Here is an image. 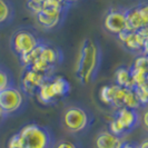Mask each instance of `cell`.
I'll use <instances>...</instances> for the list:
<instances>
[{
  "mask_svg": "<svg viewBox=\"0 0 148 148\" xmlns=\"http://www.w3.org/2000/svg\"><path fill=\"white\" fill-rule=\"evenodd\" d=\"M123 139L109 133L108 130L101 132L95 138V148H120Z\"/></svg>",
  "mask_w": 148,
  "mask_h": 148,
  "instance_id": "obj_11",
  "label": "cell"
},
{
  "mask_svg": "<svg viewBox=\"0 0 148 148\" xmlns=\"http://www.w3.org/2000/svg\"><path fill=\"white\" fill-rule=\"evenodd\" d=\"M115 85L127 89H133L134 85L129 67H120L115 73Z\"/></svg>",
  "mask_w": 148,
  "mask_h": 148,
  "instance_id": "obj_13",
  "label": "cell"
},
{
  "mask_svg": "<svg viewBox=\"0 0 148 148\" xmlns=\"http://www.w3.org/2000/svg\"><path fill=\"white\" fill-rule=\"evenodd\" d=\"M130 67L133 68H138V69H144L148 70V57L147 55H139L134 60L133 65Z\"/></svg>",
  "mask_w": 148,
  "mask_h": 148,
  "instance_id": "obj_21",
  "label": "cell"
},
{
  "mask_svg": "<svg viewBox=\"0 0 148 148\" xmlns=\"http://www.w3.org/2000/svg\"><path fill=\"white\" fill-rule=\"evenodd\" d=\"M39 58L44 60L45 62L47 65H49L51 68L56 69V67L62 62L64 55L59 48L53 47L48 42H45L42 46V49H41V52L39 55Z\"/></svg>",
  "mask_w": 148,
  "mask_h": 148,
  "instance_id": "obj_9",
  "label": "cell"
},
{
  "mask_svg": "<svg viewBox=\"0 0 148 148\" xmlns=\"http://www.w3.org/2000/svg\"><path fill=\"white\" fill-rule=\"evenodd\" d=\"M104 28L111 35H118L126 29L125 8L110 9L104 19Z\"/></svg>",
  "mask_w": 148,
  "mask_h": 148,
  "instance_id": "obj_8",
  "label": "cell"
},
{
  "mask_svg": "<svg viewBox=\"0 0 148 148\" xmlns=\"http://www.w3.org/2000/svg\"><path fill=\"white\" fill-rule=\"evenodd\" d=\"M136 9L140 16L141 20L144 21L146 26H148V5L147 3H140V5L136 6Z\"/></svg>",
  "mask_w": 148,
  "mask_h": 148,
  "instance_id": "obj_22",
  "label": "cell"
},
{
  "mask_svg": "<svg viewBox=\"0 0 148 148\" xmlns=\"http://www.w3.org/2000/svg\"><path fill=\"white\" fill-rule=\"evenodd\" d=\"M65 3H67V5H69V6H71L74 2H76V1H78V0H62Z\"/></svg>",
  "mask_w": 148,
  "mask_h": 148,
  "instance_id": "obj_29",
  "label": "cell"
},
{
  "mask_svg": "<svg viewBox=\"0 0 148 148\" xmlns=\"http://www.w3.org/2000/svg\"><path fill=\"white\" fill-rule=\"evenodd\" d=\"M49 80H50L52 91H53V94H55V96H56L58 101L64 99V98H66L69 95L71 88H70L69 82L65 77L52 75V76L49 77Z\"/></svg>",
  "mask_w": 148,
  "mask_h": 148,
  "instance_id": "obj_10",
  "label": "cell"
},
{
  "mask_svg": "<svg viewBox=\"0 0 148 148\" xmlns=\"http://www.w3.org/2000/svg\"><path fill=\"white\" fill-rule=\"evenodd\" d=\"M23 148H53L55 137L49 128L36 123L27 124L18 132Z\"/></svg>",
  "mask_w": 148,
  "mask_h": 148,
  "instance_id": "obj_2",
  "label": "cell"
},
{
  "mask_svg": "<svg viewBox=\"0 0 148 148\" xmlns=\"http://www.w3.org/2000/svg\"><path fill=\"white\" fill-rule=\"evenodd\" d=\"M112 118L116 119L120 124V126L123 127L125 136L132 133L140 123V115H139L138 109H132L127 107L115 109Z\"/></svg>",
  "mask_w": 148,
  "mask_h": 148,
  "instance_id": "obj_6",
  "label": "cell"
},
{
  "mask_svg": "<svg viewBox=\"0 0 148 148\" xmlns=\"http://www.w3.org/2000/svg\"><path fill=\"white\" fill-rule=\"evenodd\" d=\"M49 76H46L44 74H40L37 71L31 70L30 68L26 67L22 68L21 75V90L26 96H34L36 95L38 88L40 85L48 78Z\"/></svg>",
  "mask_w": 148,
  "mask_h": 148,
  "instance_id": "obj_7",
  "label": "cell"
},
{
  "mask_svg": "<svg viewBox=\"0 0 148 148\" xmlns=\"http://www.w3.org/2000/svg\"><path fill=\"white\" fill-rule=\"evenodd\" d=\"M123 107L132 108V109H139L141 107L138 98L134 94L133 89H127L126 90V94H125V97H124Z\"/></svg>",
  "mask_w": 148,
  "mask_h": 148,
  "instance_id": "obj_19",
  "label": "cell"
},
{
  "mask_svg": "<svg viewBox=\"0 0 148 148\" xmlns=\"http://www.w3.org/2000/svg\"><path fill=\"white\" fill-rule=\"evenodd\" d=\"M14 86L16 85L11 71L7 67L0 65V91L10 88V87H14Z\"/></svg>",
  "mask_w": 148,
  "mask_h": 148,
  "instance_id": "obj_15",
  "label": "cell"
},
{
  "mask_svg": "<svg viewBox=\"0 0 148 148\" xmlns=\"http://www.w3.org/2000/svg\"><path fill=\"white\" fill-rule=\"evenodd\" d=\"M115 87H116V85H107V86H103L101 87L100 91H99V98H100L101 103H104L105 105L111 107Z\"/></svg>",
  "mask_w": 148,
  "mask_h": 148,
  "instance_id": "obj_20",
  "label": "cell"
},
{
  "mask_svg": "<svg viewBox=\"0 0 148 148\" xmlns=\"http://www.w3.org/2000/svg\"><path fill=\"white\" fill-rule=\"evenodd\" d=\"M129 70H130V76H132V80H133L134 85L147 84L148 70L133 68V67H129Z\"/></svg>",
  "mask_w": 148,
  "mask_h": 148,
  "instance_id": "obj_18",
  "label": "cell"
},
{
  "mask_svg": "<svg viewBox=\"0 0 148 148\" xmlns=\"http://www.w3.org/2000/svg\"><path fill=\"white\" fill-rule=\"evenodd\" d=\"M53 148H78V147H77V145H75L74 143H71V141L62 140L60 141V143H58Z\"/></svg>",
  "mask_w": 148,
  "mask_h": 148,
  "instance_id": "obj_24",
  "label": "cell"
},
{
  "mask_svg": "<svg viewBox=\"0 0 148 148\" xmlns=\"http://www.w3.org/2000/svg\"><path fill=\"white\" fill-rule=\"evenodd\" d=\"M26 105V95L16 86L0 91V108L6 115H16L23 110Z\"/></svg>",
  "mask_w": 148,
  "mask_h": 148,
  "instance_id": "obj_5",
  "label": "cell"
},
{
  "mask_svg": "<svg viewBox=\"0 0 148 148\" xmlns=\"http://www.w3.org/2000/svg\"><path fill=\"white\" fill-rule=\"evenodd\" d=\"M134 94L138 98L141 107L146 108L148 103V86L147 84H141V85H135L133 87Z\"/></svg>",
  "mask_w": 148,
  "mask_h": 148,
  "instance_id": "obj_17",
  "label": "cell"
},
{
  "mask_svg": "<svg viewBox=\"0 0 148 148\" xmlns=\"http://www.w3.org/2000/svg\"><path fill=\"white\" fill-rule=\"evenodd\" d=\"M38 22L46 29H53L55 27L59 26L61 22V18H53V17H49V16L45 15L42 12H38L37 15Z\"/></svg>",
  "mask_w": 148,
  "mask_h": 148,
  "instance_id": "obj_16",
  "label": "cell"
},
{
  "mask_svg": "<svg viewBox=\"0 0 148 148\" xmlns=\"http://www.w3.org/2000/svg\"><path fill=\"white\" fill-rule=\"evenodd\" d=\"M6 118H7V115H6L3 111L1 110V108H0V125H1V124L5 121V119H6Z\"/></svg>",
  "mask_w": 148,
  "mask_h": 148,
  "instance_id": "obj_27",
  "label": "cell"
},
{
  "mask_svg": "<svg viewBox=\"0 0 148 148\" xmlns=\"http://www.w3.org/2000/svg\"><path fill=\"white\" fill-rule=\"evenodd\" d=\"M15 10L8 0H0V25L9 23L12 20Z\"/></svg>",
  "mask_w": 148,
  "mask_h": 148,
  "instance_id": "obj_14",
  "label": "cell"
},
{
  "mask_svg": "<svg viewBox=\"0 0 148 148\" xmlns=\"http://www.w3.org/2000/svg\"><path fill=\"white\" fill-rule=\"evenodd\" d=\"M103 52L96 41L85 39L80 47L76 76L82 85H88L96 79L101 66Z\"/></svg>",
  "mask_w": 148,
  "mask_h": 148,
  "instance_id": "obj_1",
  "label": "cell"
},
{
  "mask_svg": "<svg viewBox=\"0 0 148 148\" xmlns=\"http://www.w3.org/2000/svg\"><path fill=\"white\" fill-rule=\"evenodd\" d=\"M138 148H148V140L145 139V140L141 143L140 145H138Z\"/></svg>",
  "mask_w": 148,
  "mask_h": 148,
  "instance_id": "obj_28",
  "label": "cell"
},
{
  "mask_svg": "<svg viewBox=\"0 0 148 148\" xmlns=\"http://www.w3.org/2000/svg\"><path fill=\"white\" fill-rule=\"evenodd\" d=\"M120 148H138V145L130 143V141H123Z\"/></svg>",
  "mask_w": 148,
  "mask_h": 148,
  "instance_id": "obj_25",
  "label": "cell"
},
{
  "mask_svg": "<svg viewBox=\"0 0 148 148\" xmlns=\"http://www.w3.org/2000/svg\"><path fill=\"white\" fill-rule=\"evenodd\" d=\"M94 121V117L91 112L86 108L80 106H70L64 111L61 123L67 132L71 134L82 133L86 130L91 123Z\"/></svg>",
  "mask_w": 148,
  "mask_h": 148,
  "instance_id": "obj_3",
  "label": "cell"
},
{
  "mask_svg": "<svg viewBox=\"0 0 148 148\" xmlns=\"http://www.w3.org/2000/svg\"><path fill=\"white\" fill-rule=\"evenodd\" d=\"M125 21H126V29L125 30L130 31V32H135L143 27H148L141 20L136 7L125 8Z\"/></svg>",
  "mask_w": 148,
  "mask_h": 148,
  "instance_id": "obj_12",
  "label": "cell"
},
{
  "mask_svg": "<svg viewBox=\"0 0 148 148\" xmlns=\"http://www.w3.org/2000/svg\"><path fill=\"white\" fill-rule=\"evenodd\" d=\"M42 39L30 29H19L15 31L10 39V48L19 58L34 50L36 47L42 44Z\"/></svg>",
  "mask_w": 148,
  "mask_h": 148,
  "instance_id": "obj_4",
  "label": "cell"
},
{
  "mask_svg": "<svg viewBox=\"0 0 148 148\" xmlns=\"http://www.w3.org/2000/svg\"><path fill=\"white\" fill-rule=\"evenodd\" d=\"M147 115H148V111H147V109L145 108V111L143 112V126H144V128H145V129H147V128H148Z\"/></svg>",
  "mask_w": 148,
  "mask_h": 148,
  "instance_id": "obj_26",
  "label": "cell"
},
{
  "mask_svg": "<svg viewBox=\"0 0 148 148\" xmlns=\"http://www.w3.org/2000/svg\"><path fill=\"white\" fill-rule=\"evenodd\" d=\"M7 148H23L22 140L20 138V136H19V134L17 133L14 136H11V138L8 141Z\"/></svg>",
  "mask_w": 148,
  "mask_h": 148,
  "instance_id": "obj_23",
  "label": "cell"
}]
</instances>
